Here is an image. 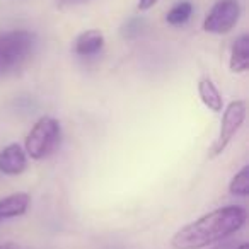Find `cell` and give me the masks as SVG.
I'll return each instance as SVG.
<instances>
[{
    "label": "cell",
    "instance_id": "1",
    "mask_svg": "<svg viewBox=\"0 0 249 249\" xmlns=\"http://www.w3.org/2000/svg\"><path fill=\"white\" fill-rule=\"evenodd\" d=\"M248 220L246 208L237 205L217 208L184 225L171 239L174 249H205L239 232Z\"/></svg>",
    "mask_w": 249,
    "mask_h": 249
},
{
    "label": "cell",
    "instance_id": "2",
    "mask_svg": "<svg viewBox=\"0 0 249 249\" xmlns=\"http://www.w3.org/2000/svg\"><path fill=\"white\" fill-rule=\"evenodd\" d=\"M35 48V35L16 29L0 35V77L21 69Z\"/></svg>",
    "mask_w": 249,
    "mask_h": 249
},
{
    "label": "cell",
    "instance_id": "3",
    "mask_svg": "<svg viewBox=\"0 0 249 249\" xmlns=\"http://www.w3.org/2000/svg\"><path fill=\"white\" fill-rule=\"evenodd\" d=\"M60 130L58 120L52 116H43L35 123L31 132L28 133L24 142V152L35 160H41L48 157L56 149L60 142Z\"/></svg>",
    "mask_w": 249,
    "mask_h": 249
},
{
    "label": "cell",
    "instance_id": "4",
    "mask_svg": "<svg viewBox=\"0 0 249 249\" xmlns=\"http://www.w3.org/2000/svg\"><path fill=\"white\" fill-rule=\"evenodd\" d=\"M246 113H248V107H246V101H232V103L227 104L224 111V116H222L220 121V132H218V137L215 139V142L210 145L208 149V157L213 159V157H218L227 145L231 143V140L234 139V135L239 132V128L242 126L246 120Z\"/></svg>",
    "mask_w": 249,
    "mask_h": 249
},
{
    "label": "cell",
    "instance_id": "5",
    "mask_svg": "<svg viewBox=\"0 0 249 249\" xmlns=\"http://www.w3.org/2000/svg\"><path fill=\"white\" fill-rule=\"evenodd\" d=\"M239 16L241 5L237 0H218L205 16L203 29L212 35H227L237 24Z\"/></svg>",
    "mask_w": 249,
    "mask_h": 249
},
{
    "label": "cell",
    "instance_id": "6",
    "mask_svg": "<svg viewBox=\"0 0 249 249\" xmlns=\"http://www.w3.org/2000/svg\"><path fill=\"white\" fill-rule=\"evenodd\" d=\"M28 167V156L19 143H11L0 150V171L7 176H19Z\"/></svg>",
    "mask_w": 249,
    "mask_h": 249
},
{
    "label": "cell",
    "instance_id": "7",
    "mask_svg": "<svg viewBox=\"0 0 249 249\" xmlns=\"http://www.w3.org/2000/svg\"><path fill=\"white\" fill-rule=\"evenodd\" d=\"M31 196L28 193H14L0 200V222L21 217L28 212Z\"/></svg>",
    "mask_w": 249,
    "mask_h": 249
},
{
    "label": "cell",
    "instance_id": "8",
    "mask_svg": "<svg viewBox=\"0 0 249 249\" xmlns=\"http://www.w3.org/2000/svg\"><path fill=\"white\" fill-rule=\"evenodd\" d=\"M229 67L234 73H244L249 69V35H241L235 38L231 48Z\"/></svg>",
    "mask_w": 249,
    "mask_h": 249
},
{
    "label": "cell",
    "instance_id": "9",
    "mask_svg": "<svg viewBox=\"0 0 249 249\" xmlns=\"http://www.w3.org/2000/svg\"><path fill=\"white\" fill-rule=\"evenodd\" d=\"M104 46V35L99 29H89L84 31L79 38L75 39V53L79 56H92L99 53Z\"/></svg>",
    "mask_w": 249,
    "mask_h": 249
},
{
    "label": "cell",
    "instance_id": "10",
    "mask_svg": "<svg viewBox=\"0 0 249 249\" xmlns=\"http://www.w3.org/2000/svg\"><path fill=\"white\" fill-rule=\"evenodd\" d=\"M198 94H200L201 103L210 111H213V113L222 111V107H224V99H222V94L218 92L217 86H215L210 77L200 79V82H198Z\"/></svg>",
    "mask_w": 249,
    "mask_h": 249
},
{
    "label": "cell",
    "instance_id": "11",
    "mask_svg": "<svg viewBox=\"0 0 249 249\" xmlns=\"http://www.w3.org/2000/svg\"><path fill=\"white\" fill-rule=\"evenodd\" d=\"M191 14H193V5H191V2L184 0V2H178V4L167 12L166 21H167V24H171V26H181L191 18Z\"/></svg>",
    "mask_w": 249,
    "mask_h": 249
},
{
    "label": "cell",
    "instance_id": "12",
    "mask_svg": "<svg viewBox=\"0 0 249 249\" xmlns=\"http://www.w3.org/2000/svg\"><path fill=\"white\" fill-rule=\"evenodd\" d=\"M229 191L235 196H248L249 195V166H244L229 184Z\"/></svg>",
    "mask_w": 249,
    "mask_h": 249
},
{
    "label": "cell",
    "instance_id": "13",
    "mask_svg": "<svg viewBox=\"0 0 249 249\" xmlns=\"http://www.w3.org/2000/svg\"><path fill=\"white\" fill-rule=\"evenodd\" d=\"M239 242L237 241H222L218 244H213V248L210 246V249H235Z\"/></svg>",
    "mask_w": 249,
    "mask_h": 249
},
{
    "label": "cell",
    "instance_id": "14",
    "mask_svg": "<svg viewBox=\"0 0 249 249\" xmlns=\"http://www.w3.org/2000/svg\"><path fill=\"white\" fill-rule=\"evenodd\" d=\"M157 2H159V0H140V2H139V9H140V11H149V9L154 7Z\"/></svg>",
    "mask_w": 249,
    "mask_h": 249
},
{
    "label": "cell",
    "instance_id": "15",
    "mask_svg": "<svg viewBox=\"0 0 249 249\" xmlns=\"http://www.w3.org/2000/svg\"><path fill=\"white\" fill-rule=\"evenodd\" d=\"M62 5H70V4H77V2H82V0H58Z\"/></svg>",
    "mask_w": 249,
    "mask_h": 249
},
{
    "label": "cell",
    "instance_id": "16",
    "mask_svg": "<svg viewBox=\"0 0 249 249\" xmlns=\"http://www.w3.org/2000/svg\"><path fill=\"white\" fill-rule=\"evenodd\" d=\"M235 249H249V244L248 242H239V244L235 246Z\"/></svg>",
    "mask_w": 249,
    "mask_h": 249
},
{
    "label": "cell",
    "instance_id": "17",
    "mask_svg": "<svg viewBox=\"0 0 249 249\" xmlns=\"http://www.w3.org/2000/svg\"><path fill=\"white\" fill-rule=\"evenodd\" d=\"M0 249H18L14 244H4V246H0Z\"/></svg>",
    "mask_w": 249,
    "mask_h": 249
}]
</instances>
